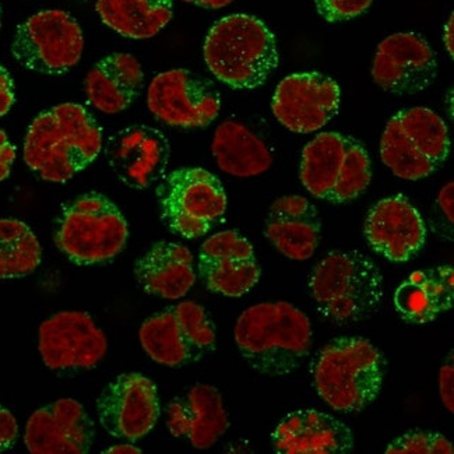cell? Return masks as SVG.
<instances>
[{"mask_svg": "<svg viewBox=\"0 0 454 454\" xmlns=\"http://www.w3.org/2000/svg\"><path fill=\"white\" fill-rule=\"evenodd\" d=\"M0 30H2V7H0Z\"/></svg>", "mask_w": 454, "mask_h": 454, "instance_id": "obj_40", "label": "cell"}, {"mask_svg": "<svg viewBox=\"0 0 454 454\" xmlns=\"http://www.w3.org/2000/svg\"><path fill=\"white\" fill-rule=\"evenodd\" d=\"M340 104L341 90L336 80L317 72L294 73L278 82L271 111L290 132L309 135L336 118Z\"/></svg>", "mask_w": 454, "mask_h": 454, "instance_id": "obj_14", "label": "cell"}, {"mask_svg": "<svg viewBox=\"0 0 454 454\" xmlns=\"http://www.w3.org/2000/svg\"><path fill=\"white\" fill-rule=\"evenodd\" d=\"M96 409L99 424L113 438L140 441L159 421V390L142 373H123L104 387Z\"/></svg>", "mask_w": 454, "mask_h": 454, "instance_id": "obj_15", "label": "cell"}, {"mask_svg": "<svg viewBox=\"0 0 454 454\" xmlns=\"http://www.w3.org/2000/svg\"><path fill=\"white\" fill-rule=\"evenodd\" d=\"M14 161H16V147L12 145L6 132L0 129V182L11 176Z\"/></svg>", "mask_w": 454, "mask_h": 454, "instance_id": "obj_35", "label": "cell"}, {"mask_svg": "<svg viewBox=\"0 0 454 454\" xmlns=\"http://www.w3.org/2000/svg\"><path fill=\"white\" fill-rule=\"evenodd\" d=\"M319 211L302 196L277 199L267 213L264 235L281 254L291 261L313 257L320 242Z\"/></svg>", "mask_w": 454, "mask_h": 454, "instance_id": "obj_23", "label": "cell"}, {"mask_svg": "<svg viewBox=\"0 0 454 454\" xmlns=\"http://www.w3.org/2000/svg\"><path fill=\"white\" fill-rule=\"evenodd\" d=\"M84 36L76 19L52 9L33 14L17 27L12 55L24 69L62 76L80 62Z\"/></svg>", "mask_w": 454, "mask_h": 454, "instance_id": "obj_11", "label": "cell"}, {"mask_svg": "<svg viewBox=\"0 0 454 454\" xmlns=\"http://www.w3.org/2000/svg\"><path fill=\"white\" fill-rule=\"evenodd\" d=\"M439 395L444 409L450 414L454 411V365L453 351L449 352V356L439 371Z\"/></svg>", "mask_w": 454, "mask_h": 454, "instance_id": "obj_32", "label": "cell"}, {"mask_svg": "<svg viewBox=\"0 0 454 454\" xmlns=\"http://www.w3.org/2000/svg\"><path fill=\"white\" fill-rule=\"evenodd\" d=\"M453 192V181H450L449 184H444L443 188L439 192L438 199H436V203H438L439 208H441L444 217H446V220H448L450 224H453L454 221Z\"/></svg>", "mask_w": 454, "mask_h": 454, "instance_id": "obj_36", "label": "cell"}, {"mask_svg": "<svg viewBox=\"0 0 454 454\" xmlns=\"http://www.w3.org/2000/svg\"><path fill=\"white\" fill-rule=\"evenodd\" d=\"M238 351L262 375H291L312 349L309 317L291 303L263 302L240 313L234 329Z\"/></svg>", "mask_w": 454, "mask_h": 454, "instance_id": "obj_2", "label": "cell"}, {"mask_svg": "<svg viewBox=\"0 0 454 454\" xmlns=\"http://www.w3.org/2000/svg\"><path fill=\"white\" fill-rule=\"evenodd\" d=\"M135 276L145 293L181 300L196 283L193 254L184 245L159 242L136 262Z\"/></svg>", "mask_w": 454, "mask_h": 454, "instance_id": "obj_24", "label": "cell"}, {"mask_svg": "<svg viewBox=\"0 0 454 454\" xmlns=\"http://www.w3.org/2000/svg\"><path fill=\"white\" fill-rule=\"evenodd\" d=\"M271 448L281 454H346L354 436L344 422L319 410H296L271 432Z\"/></svg>", "mask_w": 454, "mask_h": 454, "instance_id": "obj_22", "label": "cell"}, {"mask_svg": "<svg viewBox=\"0 0 454 454\" xmlns=\"http://www.w3.org/2000/svg\"><path fill=\"white\" fill-rule=\"evenodd\" d=\"M372 77L388 94H419L438 77V58L428 41L419 34H392L378 45Z\"/></svg>", "mask_w": 454, "mask_h": 454, "instance_id": "obj_16", "label": "cell"}, {"mask_svg": "<svg viewBox=\"0 0 454 454\" xmlns=\"http://www.w3.org/2000/svg\"><path fill=\"white\" fill-rule=\"evenodd\" d=\"M145 84L142 65L130 53L116 52L99 60L87 74L84 87L94 108L114 115L135 103Z\"/></svg>", "mask_w": 454, "mask_h": 454, "instance_id": "obj_25", "label": "cell"}, {"mask_svg": "<svg viewBox=\"0 0 454 454\" xmlns=\"http://www.w3.org/2000/svg\"><path fill=\"white\" fill-rule=\"evenodd\" d=\"M138 340L154 363L179 368L208 356L215 348L217 334L205 308L186 301L145 319Z\"/></svg>", "mask_w": 454, "mask_h": 454, "instance_id": "obj_10", "label": "cell"}, {"mask_svg": "<svg viewBox=\"0 0 454 454\" xmlns=\"http://www.w3.org/2000/svg\"><path fill=\"white\" fill-rule=\"evenodd\" d=\"M38 351L51 371H89L103 363L108 339L89 313L63 310L41 323Z\"/></svg>", "mask_w": 454, "mask_h": 454, "instance_id": "obj_13", "label": "cell"}, {"mask_svg": "<svg viewBox=\"0 0 454 454\" xmlns=\"http://www.w3.org/2000/svg\"><path fill=\"white\" fill-rule=\"evenodd\" d=\"M211 152L218 168L237 178L257 176L273 165V155L266 143L244 123L231 119L215 130Z\"/></svg>", "mask_w": 454, "mask_h": 454, "instance_id": "obj_27", "label": "cell"}, {"mask_svg": "<svg viewBox=\"0 0 454 454\" xmlns=\"http://www.w3.org/2000/svg\"><path fill=\"white\" fill-rule=\"evenodd\" d=\"M99 19L130 40H148L168 26L174 0H97Z\"/></svg>", "mask_w": 454, "mask_h": 454, "instance_id": "obj_28", "label": "cell"}, {"mask_svg": "<svg viewBox=\"0 0 454 454\" xmlns=\"http://www.w3.org/2000/svg\"><path fill=\"white\" fill-rule=\"evenodd\" d=\"M19 438V424L9 410L0 405V453L11 450Z\"/></svg>", "mask_w": 454, "mask_h": 454, "instance_id": "obj_33", "label": "cell"}, {"mask_svg": "<svg viewBox=\"0 0 454 454\" xmlns=\"http://www.w3.org/2000/svg\"><path fill=\"white\" fill-rule=\"evenodd\" d=\"M164 224L184 239H198L220 224L227 211V193L215 175L184 167L165 175L157 188Z\"/></svg>", "mask_w": 454, "mask_h": 454, "instance_id": "obj_9", "label": "cell"}, {"mask_svg": "<svg viewBox=\"0 0 454 454\" xmlns=\"http://www.w3.org/2000/svg\"><path fill=\"white\" fill-rule=\"evenodd\" d=\"M16 103V91L11 73L0 65V118L11 111Z\"/></svg>", "mask_w": 454, "mask_h": 454, "instance_id": "obj_34", "label": "cell"}, {"mask_svg": "<svg viewBox=\"0 0 454 454\" xmlns=\"http://www.w3.org/2000/svg\"><path fill=\"white\" fill-rule=\"evenodd\" d=\"M150 113L175 128H206L221 111V97L205 77L186 69L162 72L147 90Z\"/></svg>", "mask_w": 454, "mask_h": 454, "instance_id": "obj_12", "label": "cell"}, {"mask_svg": "<svg viewBox=\"0 0 454 454\" xmlns=\"http://www.w3.org/2000/svg\"><path fill=\"white\" fill-rule=\"evenodd\" d=\"M96 441V425L73 398H60L31 414L24 444L33 454H84Z\"/></svg>", "mask_w": 454, "mask_h": 454, "instance_id": "obj_19", "label": "cell"}, {"mask_svg": "<svg viewBox=\"0 0 454 454\" xmlns=\"http://www.w3.org/2000/svg\"><path fill=\"white\" fill-rule=\"evenodd\" d=\"M364 234L376 254L395 263L411 261L427 242L424 220L403 194L382 199L369 210Z\"/></svg>", "mask_w": 454, "mask_h": 454, "instance_id": "obj_20", "label": "cell"}, {"mask_svg": "<svg viewBox=\"0 0 454 454\" xmlns=\"http://www.w3.org/2000/svg\"><path fill=\"white\" fill-rule=\"evenodd\" d=\"M228 427L224 400L215 386H192L167 407L169 434L188 441L199 450L213 448L224 436Z\"/></svg>", "mask_w": 454, "mask_h": 454, "instance_id": "obj_21", "label": "cell"}, {"mask_svg": "<svg viewBox=\"0 0 454 454\" xmlns=\"http://www.w3.org/2000/svg\"><path fill=\"white\" fill-rule=\"evenodd\" d=\"M386 361L372 342L339 337L312 361L313 386L334 411H363L375 402L385 382Z\"/></svg>", "mask_w": 454, "mask_h": 454, "instance_id": "obj_4", "label": "cell"}, {"mask_svg": "<svg viewBox=\"0 0 454 454\" xmlns=\"http://www.w3.org/2000/svg\"><path fill=\"white\" fill-rule=\"evenodd\" d=\"M317 313L337 326L363 322L382 305L383 277L368 256L336 250L323 257L309 277Z\"/></svg>", "mask_w": 454, "mask_h": 454, "instance_id": "obj_5", "label": "cell"}, {"mask_svg": "<svg viewBox=\"0 0 454 454\" xmlns=\"http://www.w3.org/2000/svg\"><path fill=\"white\" fill-rule=\"evenodd\" d=\"M444 50L448 51L449 57H454V14L449 16V20L444 24L443 28Z\"/></svg>", "mask_w": 454, "mask_h": 454, "instance_id": "obj_37", "label": "cell"}, {"mask_svg": "<svg viewBox=\"0 0 454 454\" xmlns=\"http://www.w3.org/2000/svg\"><path fill=\"white\" fill-rule=\"evenodd\" d=\"M450 154V135L443 119L425 106L395 114L380 138V157L393 174L419 181L438 171Z\"/></svg>", "mask_w": 454, "mask_h": 454, "instance_id": "obj_8", "label": "cell"}, {"mask_svg": "<svg viewBox=\"0 0 454 454\" xmlns=\"http://www.w3.org/2000/svg\"><path fill=\"white\" fill-rule=\"evenodd\" d=\"M104 453L108 454H140L142 453V449L136 448L135 444L130 443H119L114 444L111 448L104 450Z\"/></svg>", "mask_w": 454, "mask_h": 454, "instance_id": "obj_39", "label": "cell"}, {"mask_svg": "<svg viewBox=\"0 0 454 454\" xmlns=\"http://www.w3.org/2000/svg\"><path fill=\"white\" fill-rule=\"evenodd\" d=\"M300 178L313 198L342 205L356 200L368 189L372 164L356 138L323 132L303 148Z\"/></svg>", "mask_w": 454, "mask_h": 454, "instance_id": "obj_7", "label": "cell"}, {"mask_svg": "<svg viewBox=\"0 0 454 454\" xmlns=\"http://www.w3.org/2000/svg\"><path fill=\"white\" fill-rule=\"evenodd\" d=\"M317 13L327 23L352 20L369 11L373 0H313Z\"/></svg>", "mask_w": 454, "mask_h": 454, "instance_id": "obj_31", "label": "cell"}, {"mask_svg": "<svg viewBox=\"0 0 454 454\" xmlns=\"http://www.w3.org/2000/svg\"><path fill=\"white\" fill-rule=\"evenodd\" d=\"M386 453L453 454V443L439 432L411 431L390 442Z\"/></svg>", "mask_w": 454, "mask_h": 454, "instance_id": "obj_30", "label": "cell"}, {"mask_svg": "<svg viewBox=\"0 0 454 454\" xmlns=\"http://www.w3.org/2000/svg\"><path fill=\"white\" fill-rule=\"evenodd\" d=\"M203 57L215 79L235 90L264 84L278 67L277 41L270 28L250 14H231L206 36Z\"/></svg>", "mask_w": 454, "mask_h": 454, "instance_id": "obj_3", "label": "cell"}, {"mask_svg": "<svg viewBox=\"0 0 454 454\" xmlns=\"http://www.w3.org/2000/svg\"><path fill=\"white\" fill-rule=\"evenodd\" d=\"M198 276L211 293L238 298L261 280L254 247L234 230L223 231L201 245Z\"/></svg>", "mask_w": 454, "mask_h": 454, "instance_id": "obj_17", "label": "cell"}, {"mask_svg": "<svg viewBox=\"0 0 454 454\" xmlns=\"http://www.w3.org/2000/svg\"><path fill=\"white\" fill-rule=\"evenodd\" d=\"M128 221L111 199L97 192L63 206L55 228L58 249L77 266L114 261L128 244Z\"/></svg>", "mask_w": 454, "mask_h": 454, "instance_id": "obj_6", "label": "cell"}, {"mask_svg": "<svg viewBox=\"0 0 454 454\" xmlns=\"http://www.w3.org/2000/svg\"><path fill=\"white\" fill-rule=\"evenodd\" d=\"M186 4H196V6L201 7V9H210V11H218L223 7H227L228 4H232L235 0H182Z\"/></svg>", "mask_w": 454, "mask_h": 454, "instance_id": "obj_38", "label": "cell"}, {"mask_svg": "<svg viewBox=\"0 0 454 454\" xmlns=\"http://www.w3.org/2000/svg\"><path fill=\"white\" fill-rule=\"evenodd\" d=\"M453 267L439 266L410 274L395 294L398 317L411 325H427L449 312L454 303Z\"/></svg>", "mask_w": 454, "mask_h": 454, "instance_id": "obj_26", "label": "cell"}, {"mask_svg": "<svg viewBox=\"0 0 454 454\" xmlns=\"http://www.w3.org/2000/svg\"><path fill=\"white\" fill-rule=\"evenodd\" d=\"M168 138L159 129L135 125L109 137L106 157L119 181L137 191L161 181L168 168Z\"/></svg>", "mask_w": 454, "mask_h": 454, "instance_id": "obj_18", "label": "cell"}, {"mask_svg": "<svg viewBox=\"0 0 454 454\" xmlns=\"http://www.w3.org/2000/svg\"><path fill=\"white\" fill-rule=\"evenodd\" d=\"M104 147L103 129L79 104L46 109L24 138V161L41 179L65 184L96 161Z\"/></svg>", "mask_w": 454, "mask_h": 454, "instance_id": "obj_1", "label": "cell"}, {"mask_svg": "<svg viewBox=\"0 0 454 454\" xmlns=\"http://www.w3.org/2000/svg\"><path fill=\"white\" fill-rule=\"evenodd\" d=\"M43 247L24 221L0 218V280H17L40 267Z\"/></svg>", "mask_w": 454, "mask_h": 454, "instance_id": "obj_29", "label": "cell"}]
</instances>
